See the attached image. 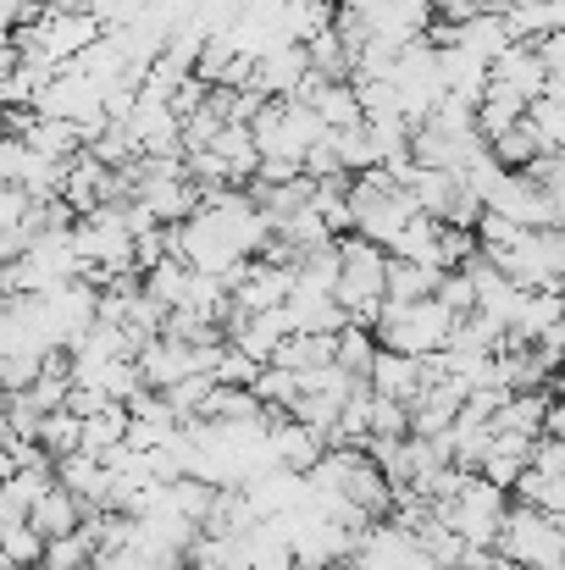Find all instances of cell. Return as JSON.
Returning a JSON list of instances; mask_svg holds the SVG:
<instances>
[{"instance_id": "1", "label": "cell", "mask_w": 565, "mask_h": 570, "mask_svg": "<svg viewBox=\"0 0 565 570\" xmlns=\"http://www.w3.org/2000/svg\"><path fill=\"white\" fill-rule=\"evenodd\" d=\"M494 554L510 566H538V570H561L565 566V532L561 515L533 510V504H505L499 527H494Z\"/></svg>"}, {"instance_id": "2", "label": "cell", "mask_w": 565, "mask_h": 570, "mask_svg": "<svg viewBox=\"0 0 565 570\" xmlns=\"http://www.w3.org/2000/svg\"><path fill=\"white\" fill-rule=\"evenodd\" d=\"M455 311H444L432 294L427 299H382L372 322L377 350H399V355H438L449 338Z\"/></svg>"}, {"instance_id": "3", "label": "cell", "mask_w": 565, "mask_h": 570, "mask_svg": "<svg viewBox=\"0 0 565 570\" xmlns=\"http://www.w3.org/2000/svg\"><path fill=\"white\" fill-rule=\"evenodd\" d=\"M416 216V199L405 194V184H393L382 167H367L350 178V233L372 238L377 249H388V238Z\"/></svg>"}, {"instance_id": "4", "label": "cell", "mask_w": 565, "mask_h": 570, "mask_svg": "<svg viewBox=\"0 0 565 570\" xmlns=\"http://www.w3.org/2000/svg\"><path fill=\"white\" fill-rule=\"evenodd\" d=\"M505 504H510L505 488H494V482H483L477 471H466L460 493L444 499V504H432V515H438L455 538H466V543H477V549H494V527H499Z\"/></svg>"}, {"instance_id": "5", "label": "cell", "mask_w": 565, "mask_h": 570, "mask_svg": "<svg viewBox=\"0 0 565 570\" xmlns=\"http://www.w3.org/2000/svg\"><path fill=\"white\" fill-rule=\"evenodd\" d=\"M488 210L510 216L516 227H561V205L565 194H544L527 173H499V184L483 194Z\"/></svg>"}, {"instance_id": "6", "label": "cell", "mask_w": 565, "mask_h": 570, "mask_svg": "<svg viewBox=\"0 0 565 570\" xmlns=\"http://www.w3.org/2000/svg\"><path fill=\"white\" fill-rule=\"evenodd\" d=\"M355 11H361L367 45H382V50H399V45L421 39L427 22H432V6H427V0H367V6H355Z\"/></svg>"}, {"instance_id": "7", "label": "cell", "mask_w": 565, "mask_h": 570, "mask_svg": "<svg viewBox=\"0 0 565 570\" xmlns=\"http://www.w3.org/2000/svg\"><path fill=\"white\" fill-rule=\"evenodd\" d=\"M50 482L61 493H72L78 504H100L106 510V499H111V471L100 465V454H84V449L50 460Z\"/></svg>"}, {"instance_id": "8", "label": "cell", "mask_w": 565, "mask_h": 570, "mask_svg": "<svg viewBox=\"0 0 565 570\" xmlns=\"http://www.w3.org/2000/svg\"><path fill=\"white\" fill-rule=\"evenodd\" d=\"M488 83H505V89H516L522 100H533V95L549 89V72H544V61H538V50H533L527 39H510V45L488 61Z\"/></svg>"}, {"instance_id": "9", "label": "cell", "mask_w": 565, "mask_h": 570, "mask_svg": "<svg viewBox=\"0 0 565 570\" xmlns=\"http://www.w3.org/2000/svg\"><path fill=\"white\" fill-rule=\"evenodd\" d=\"M266 449H272V465H283V471H311L316 460H322V449H328V438L316 432V426H305V421H277V426H266Z\"/></svg>"}, {"instance_id": "10", "label": "cell", "mask_w": 565, "mask_h": 570, "mask_svg": "<svg viewBox=\"0 0 565 570\" xmlns=\"http://www.w3.org/2000/svg\"><path fill=\"white\" fill-rule=\"evenodd\" d=\"M283 316H289V333H339L344 327V305L328 288H300V283L289 288Z\"/></svg>"}, {"instance_id": "11", "label": "cell", "mask_w": 565, "mask_h": 570, "mask_svg": "<svg viewBox=\"0 0 565 570\" xmlns=\"http://www.w3.org/2000/svg\"><path fill=\"white\" fill-rule=\"evenodd\" d=\"M421 355H399V350H377L372 355V372H367V387L382 393V399H399V404H410L416 393H421Z\"/></svg>"}, {"instance_id": "12", "label": "cell", "mask_w": 565, "mask_h": 570, "mask_svg": "<svg viewBox=\"0 0 565 570\" xmlns=\"http://www.w3.org/2000/svg\"><path fill=\"white\" fill-rule=\"evenodd\" d=\"M78 515H84V504L50 482V488H45L33 504H28V515H22V521H28V527H33V532L50 543V538H67V532H78Z\"/></svg>"}, {"instance_id": "13", "label": "cell", "mask_w": 565, "mask_h": 570, "mask_svg": "<svg viewBox=\"0 0 565 570\" xmlns=\"http://www.w3.org/2000/svg\"><path fill=\"white\" fill-rule=\"evenodd\" d=\"M432 288H438V266L405 261V255L382 261V299H427Z\"/></svg>"}, {"instance_id": "14", "label": "cell", "mask_w": 565, "mask_h": 570, "mask_svg": "<svg viewBox=\"0 0 565 570\" xmlns=\"http://www.w3.org/2000/svg\"><path fill=\"white\" fill-rule=\"evenodd\" d=\"M22 145L28 150H39V156H56V161H67V156H78L84 150V139H78V128L67 122V117H28V128H22Z\"/></svg>"}, {"instance_id": "15", "label": "cell", "mask_w": 565, "mask_h": 570, "mask_svg": "<svg viewBox=\"0 0 565 570\" xmlns=\"http://www.w3.org/2000/svg\"><path fill=\"white\" fill-rule=\"evenodd\" d=\"M194 421H261V399L250 387H233V382H211V393L199 399Z\"/></svg>"}, {"instance_id": "16", "label": "cell", "mask_w": 565, "mask_h": 570, "mask_svg": "<svg viewBox=\"0 0 565 570\" xmlns=\"http://www.w3.org/2000/svg\"><path fill=\"white\" fill-rule=\"evenodd\" d=\"M455 45H460V50H471L477 61H494V56L510 45L505 17H494V11H471L466 22H455Z\"/></svg>"}, {"instance_id": "17", "label": "cell", "mask_w": 565, "mask_h": 570, "mask_svg": "<svg viewBox=\"0 0 565 570\" xmlns=\"http://www.w3.org/2000/svg\"><path fill=\"white\" fill-rule=\"evenodd\" d=\"M549 28H565V0H522L505 11V33L510 39H538Z\"/></svg>"}, {"instance_id": "18", "label": "cell", "mask_w": 565, "mask_h": 570, "mask_svg": "<svg viewBox=\"0 0 565 570\" xmlns=\"http://www.w3.org/2000/svg\"><path fill=\"white\" fill-rule=\"evenodd\" d=\"M510 499H516V504H533V510L561 515L565 510V476H549V471L522 465V471H516V482H510Z\"/></svg>"}, {"instance_id": "19", "label": "cell", "mask_w": 565, "mask_h": 570, "mask_svg": "<svg viewBox=\"0 0 565 570\" xmlns=\"http://www.w3.org/2000/svg\"><path fill=\"white\" fill-rule=\"evenodd\" d=\"M123 432H128V410L123 404H106V410H95V415L78 421V449L84 454H106V449L123 443Z\"/></svg>"}, {"instance_id": "20", "label": "cell", "mask_w": 565, "mask_h": 570, "mask_svg": "<svg viewBox=\"0 0 565 570\" xmlns=\"http://www.w3.org/2000/svg\"><path fill=\"white\" fill-rule=\"evenodd\" d=\"M372 355H377V338L367 333V327H339L333 333V366L339 372H350V377H367L372 372Z\"/></svg>"}, {"instance_id": "21", "label": "cell", "mask_w": 565, "mask_h": 570, "mask_svg": "<svg viewBox=\"0 0 565 570\" xmlns=\"http://www.w3.org/2000/svg\"><path fill=\"white\" fill-rule=\"evenodd\" d=\"M432 249H438V222L427 210H416L393 238H388V255H405V261H427L432 266Z\"/></svg>"}, {"instance_id": "22", "label": "cell", "mask_w": 565, "mask_h": 570, "mask_svg": "<svg viewBox=\"0 0 565 570\" xmlns=\"http://www.w3.org/2000/svg\"><path fill=\"white\" fill-rule=\"evenodd\" d=\"M33 438H39V449H45L50 460H61V454H72V449H78V415H72L67 404H61V410H45Z\"/></svg>"}, {"instance_id": "23", "label": "cell", "mask_w": 565, "mask_h": 570, "mask_svg": "<svg viewBox=\"0 0 565 570\" xmlns=\"http://www.w3.org/2000/svg\"><path fill=\"white\" fill-rule=\"evenodd\" d=\"M39 549H45V538L28 527V521H6L0 527V560L17 570H33L39 566Z\"/></svg>"}, {"instance_id": "24", "label": "cell", "mask_w": 565, "mask_h": 570, "mask_svg": "<svg viewBox=\"0 0 565 570\" xmlns=\"http://www.w3.org/2000/svg\"><path fill=\"white\" fill-rule=\"evenodd\" d=\"M255 372H261V361H250L238 344H216V355H211V382H233V387H250L255 382Z\"/></svg>"}, {"instance_id": "25", "label": "cell", "mask_w": 565, "mask_h": 570, "mask_svg": "<svg viewBox=\"0 0 565 570\" xmlns=\"http://www.w3.org/2000/svg\"><path fill=\"white\" fill-rule=\"evenodd\" d=\"M405 432H410V404L372 393V404H367V438H405Z\"/></svg>"}, {"instance_id": "26", "label": "cell", "mask_w": 565, "mask_h": 570, "mask_svg": "<svg viewBox=\"0 0 565 570\" xmlns=\"http://www.w3.org/2000/svg\"><path fill=\"white\" fill-rule=\"evenodd\" d=\"M89 554H95V549H89L78 532H67V538H50V543L39 549V566L33 570H84Z\"/></svg>"}, {"instance_id": "27", "label": "cell", "mask_w": 565, "mask_h": 570, "mask_svg": "<svg viewBox=\"0 0 565 570\" xmlns=\"http://www.w3.org/2000/svg\"><path fill=\"white\" fill-rule=\"evenodd\" d=\"M28 205H33V194H28V189H17V184H0V233H17V238H22Z\"/></svg>"}, {"instance_id": "28", "label": "cell", "mask_w": 565, "mask_h": 570, "mask_svg": "<svg viewBox=\"0 0 565 570\" xmlns=\"http://www.w3.org/2000/svg\"><path fill=\"white\" fill-rule=\"evenodd\" d=\"M527 465L533 471H549V476H565V443L555 432H538L533 449H527Z\"/></svg>"}, {"instance_id": "29", "label": "cell", "mask_w": 565, "mask_h": 570, "mask_svg": "<svg viewBox=\"0 0 565 570\" xmlns=\"http://www.w3.org/2000/svg\"><path fill=\"white\" fill-rule=\"evenodd\" d=\"M522 465H527V460H516V454H499V449H488V454L477 460V476L510 493V482H516V471H522Z\"/></svg>"}, {"instance_id": "30", "label": "cell", "mask_w": 565, "mask_h": 570, "mask_svg": "<svg viewBox=\"0 0 565 570\" xmlns=\"http://www.w3.org/2000/svg\"><path fill=\"white\" fill-rule=\"evenodd\" d=\"M61 404H67V410H72V415L84 421V415H95V410H106V404H117V399H106V393H100L95 382H72Z\"/></svg>"}, {"instance_id": "31", "label": "cell", "mask_w": 565, "mask_h": 570, "mask_svg": "<svg viewBox=\"0 0 565 570\" xmlns=\"http://www.w3.org/2000/svg\"><path fill=\"white\" fill-rule=\"evenodd\" d=\"M339 6H367V0H339Z\"/></svg>"}, {"instance_id": "32", "label": "cell", "mask_w": 565, "mask_h": 570, "mask_svg": "<svg viewBox=\"0 0 565 570\" xmlns=\"http://www.w3.org/2000/svg\"><path fill=\"white\" fill-rule=\"evenodd\" d=\"M0 570H6V560H0Z\"/></svg>"}]
</instances>
